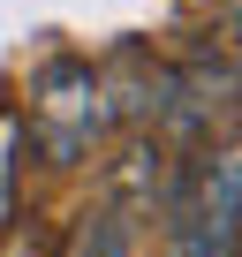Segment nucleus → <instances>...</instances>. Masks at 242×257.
Listing matches in <instances>:
<instances>
[{
	"label": "nucleus",
	"instance_id": "2",
	"mask_svg": "<svg viewBox=\"0 0 242 257\" xmlns=\"http://www.w3.org/2000/svg\"><path fill=\"white\" fill-rule=\"evenodd\" d=\"M38 128H46V144L61 159H76L91 144V128H98V76L83 61L46 68V83H38Z\"/></svg>",
	"mask_w": 242,
	"mask_h": 257
},
{
	"label": "nucleus",
	"instance_id": "3",
	"mask_svg": "<svg viewBox=\"0 0 242 257\" xmlns=\"http://www.w3.org/2000/svg\"><path fill=\"white\" fill-rule=\"evenodd\" d=\"M76 257H129V219H121V212H98V227L76 242Z\"/></svg>",
	"mask_w": 242,
	"mask_h": 257
},
{
	"label": "nucleus",
	"instance_id": "1",
	"mask_svg": "<svg viewBox=\"0 0 242 257\" xmlns=\"http://www.w3.org/2000/svg\"><path fill=\"white\" fill-rule=\"evenodd\" d=\"M234 189H242L234 152H212V167L197 174V189H189V204L174 219V249L182 257H234Z\"/></svg>",
	"mask_w": 242,
	"mask_h": 257
}]
</instances>
